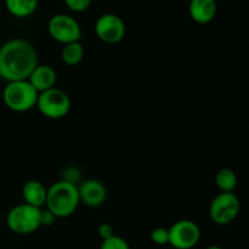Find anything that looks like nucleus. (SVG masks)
Wrapping results in <instances>:
<instances>
[{"label":"nucleus","instance_id":"obj_15","mask_svg":"<svg viewBox=\"0 0 249 249\" xmlns=\"http://www.w3.org/2000/svg\"><path fill=\"white\" fill-rule=\"evenodd\" d=\"M84 48H83L80 41H74V43H70L63 45L62 51H61V60L63 63L67 66H77L84 58Z\"/></svg>","mask_w":249,"mask_h":249},{"label":"nucleus","instance_id":"obj_18","mask_svg":"<svg viewBox=\"0 0 249 249\" xmlns=\"http://www.w3.org/2000/svg\"><path fill=\"white\" fill-rule=\"evenodd\" d=\"M151 240L158 246L169 245V231L165 228H156L151 231Z\"/></svg>","mask_w":249,"mask_h":249},{"label":"nucleus","instance_id":"obj_22","mask_svg":"<svg viewBox=\"0 0 249 249\" xmlns=\"http://www.w3.org/2000/svg\"><path fill=\"white\" fill-rule=\"evenodd\" d=\"M56 220V216L53 215V213H51L50 211H48V209H43L41 208V212H40V224L41 226H50L53 225V223H55Z\"/></svg>","mask_w":249,"mask_h":249},{"label":"nucleus","instance_id":"obj_23","mask_svg":"<svg viewBox=\"0 0 249 249\" xmlns=\"http://www.w3.org/2000/svg\"><path fill=\"white\" fill-rule=\"evenodd\" d=\"M206 249H224V248H223V247H220V246L213 245V246H209V247H207Z\"/></svg>","mask_w":249,"mask_h":249},{"label":"nucleus","instance_id":"obj_16","mask_svg":"<svg viewBox=\"0 0 249 249\" xmlns=\"http://www.w3.org/2000/svg\"><path fill=\"white\" fill-rule=\"evenodd\" d=\"M214 180H215V185L220 190V192L230 194V192L235 191V189L237 187V175L230 168H223V169L218 170Z\"/></svg>","mask_w":249,"mask_h":249},{"label":"nucleus","instance_id":"obj_12","mask_svg":"<svg viewBox=\"0 0 249 249\" xmlns=\"http://www.w3.org/2000/svg\"><path fill=\"white\" fill-rule=\"evenodd\" d=\"M218 11L215 0H190V17L198 24L211 23Z\"/></svg>","mask_w":249,"mask_h":249},{"label":"nucleus","instance_id":"obj_17","mask_svg":"<svg viewBox=\"0 0 249 249\" xmlns=\"http://www.w3.org/2000/svg\"><path fill=\"white\" fill-rule=\"evenodd\" d=\"M100 249H130V247L123 237L114 235L108 240L102 241Z\"/></svg>","mask_w":249,"mask_h":249},{"label":"nucleus","instance_id":"obj_24","mask_svg":"<svg viewBox=\"0 0 249 249\" xmlns=\"http://www.w3.org/2000/svg\"><path fill=\"white\" fill-rule=\"evenodd\" d=\"M189 1H190V0H189Z\"/></svg>","mask_w":249,"mask_h":249},{"label":"nucleus","instance_id":"obj_14","mask_svg":"<svg viewBox=\"0 0 249 249\" xmlns=\"http://www.w3.org/2000/svg\"><path fill=\"white\" fill-rule=\"evenodd\" d=\"M39 0H5V7L12 16L26 18L36 11Z\"/></svg>","mask_w":249,"mask_h":249},{"label":"nucleus","instance_id":"obj_21","mask_svg":"<svg viewBox=\"0 0 249 249\" xmlns=\"http://www.w3.org/2000/svg\"><path fill=\"white\" fill-rule=\"evenodd\" d=\"M97 233H99L100 238H101L102 241L108 240V238H111L112 236H114V229L111 224L102 223L100 224L99 229H97Z\"/></svg>","mask_w":249,"mask_h":249},{"label":"nucleus","instance_id":"obj_10","mask_svg":"<svg viewBox=\"0 0 249 249\" xmlns=\"http://www.w3.org/2000/svg\"><path fill=\"white\" fill-rule=\"evenodd\" d=\"M78 194H79L80 202H83L85 206L96 208L102 206L106 201L107 190L99 180L88 179L78 186Z\"/></svg>","mask_w":249,"mask_h":249},{"label":"nucleus","instance_id":"obj_19","mask_svg":"<svg viewBox=\"0 0 249 249\" xmlns=\"http://www.w3.org/2000/svg\"><path fill=\"white\" fill-rule=\"evenodd\" d=\"M92 0H65V4L71 11L83 12L89 9Z\"/></svg>","mask_w":249,"mask_h":249},{"label":"nucleus","instance_id":"obj_1","mask_svg":"<svg viewBox=\"0 0 249 249\" xmlns=\"http://www.w3.org/2000/svg\"><path fill=\"white\" fill-rule=\"evenodd\" d=\"M38 66V53L26 39H10L0 46V78L6 82L27 80Z\"/></svg>","mask_w":249,"mask_h":249},{"label":"nucleus","instance_id":"obj_13","mask_svg":"<svg viewBox=\"0 0 249 249\" xmlns=\"http://www.w3.org/2000/svg\"><path fill=\"white\" fill-rule=\"evenodd\" d=\"M48 187L38 180H28L22 186V197L24 203L36 208H43L46 202Z\"/></svg>","mask_w":249,"mask_h":249},{"label":"nucleus","instance_id":"obj_11","mask_svg":"<svg viewBox=\"0 0 249 249\" xmlns=\"http://www.w3.org/2000/svg\"><path fill=\"white\" fill-rule=\"evenodd\" d=\"M27 80L31 83V85L36 91L43 92L55 88L56 80H57V73L51 66L39 65L38 63V66L32 71Z\"/></svg>","mask_w":249,"mask_h":249},{"label":"nucleus","instance_id":"obj_5","mask_svg":"<svg viewBox=\"0 0 249 249\" xmlns=\"http://www.w3.org/2000/svg\"><path fill=\"white\" fill-rule=\"evenodd\" d=\"M36 107L46 118L61 119L70 112L71 99L67 92L55 87L39 92Z\"/></svg>","mask_w":249,"mask_h":249},{"label":"nucleus","instance_id":"obj_2","mask_svg":"<svg viewBox=\"0 0 249 249\" xmlns=\"http://www.w3.org/2000/svg\"><path fill=\"white\" fill-rule=\"evenodd\" d=\"M79 203L77 185L60 180L48 187L45 207L56 216V219L72 215L77 211Z\"/></svg>","mask_w":249,"mask_h":249},{"label":"nucleus","instance_id":"obj_6","mask_svg":"<svg viewBox=\"0 0 249 249\" xmlns=\"http://www.w3.org/2000/svg\"><path fill=\"white\" fill-rule=\"evenodd\" d=\"M241 212V201L233 192H220L209 206V216L216 225L225 226L232 223Z\"/></svg>","mask_w":249,"mask_h":249},{"label":"nucleus","instance_id":"obj_20","mask_svg":"<svg viewBox=\"0 0 249 249\" xmlns=\"http://www.w3.org/2000/svg\"><path fill=\"white\" fill-rule=\"evenodd\" d=\"M79 179H80L79 169L75 167H67L65 170H63V175L61 180L75 185L78 181H79Z\"/></svg>","mask_w":249,"mask_h":249},{"label":"nucleus","instance_id":"obj_8","mask_svg":"<svg viewBox=\"0 0 249 249\" xmlns=\"http://www.w3.org/2000/svg\"><path fill=\"white\" fill-rule=\"evenodd\" d=\"M169 245L175 249H192L201 240V229L195 221L182 219L169 229Z\"/></svg>","mask_w":249,"mask_h":249},{"label":"nucleus","instance_id":"obj_3","mask_svg":"<svg viewBox=\"0 0 249 249\" xmlns=\"http://www.w3.org/2000/svg\"><path fill=\"white\" fill-rule=\"evenodd\" d=\"M38 95L28 80H15L7 82L2 90V101L9 109L22 113L36 107Z\"/></svg>","mask_w":249,"mask_h":249},{"label":"nucleus","instance_id":"obj_9","mask_svg":"<svg viewBox=\"0 0 249 249\" xmlns=\"http://www.w3.org/2000/svg\"><path fill=\"white\" fill-rule=\"evenodd\" d=\"M95 33L101 41L106 44H117L125 36L126 27L123 19L116 14L101 15L95 22Z\"/></svg>","mask_w":249,"mask_h":249},{"label":"nucleus","instance_id":"obj_7","mask_svg":"<svg viewBox=\"0 0 249 249\" xmlns=\"http://www.w3.org/2000/svg\"><path fill=\"white\" fill-rule=\"evenodd\" d=\"M48 32L53 40L63 45L80 41L82 38L80 24L74 17L66 14L53 15L48 22Z\"/></svg>","mask_w":249,"mask_h":249},{"label":"nucleus","instance_id":"obj_4","mask_svg":"<svg viewBox=\"0 0 249 249\" xmlns=\"http://www.w3.org/2000/svg\"><path fill=\"white\" fill-rule=\"evenodd\" d=\"M40 208L27 203L12 207L6 215V225L17 235H29L38 230L40 224Z\"/></svg>","mask_w":249,"mask_h":249}]
</instances>
